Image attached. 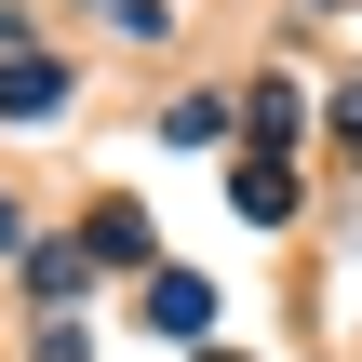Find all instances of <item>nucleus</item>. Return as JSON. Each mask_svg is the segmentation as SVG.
<instances>
[{
  "label": "nucleus",
  "mask_w": 362,
  "mask_h": 362,
  "mask_svg": "<svg viewBox=\"0 0 362 362\" xmlns=\"http://www.w3.org/2000/svg\"><path fill=\"white\" fill-rule=\"evenodd\" d=\"M54 94H67V67H40V54L0 67V121H27V107H54Z\"/></svg>",
  "instance_id": "nucleus-1"
}]
</instances>
